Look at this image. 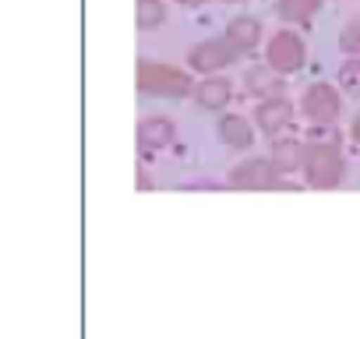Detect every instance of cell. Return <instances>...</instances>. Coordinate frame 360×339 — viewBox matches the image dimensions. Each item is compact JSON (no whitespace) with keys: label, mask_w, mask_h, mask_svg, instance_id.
I'll return each instance as SVG.
<instances>
[{"label":"cell","mask_w":360,"mask_h":339,"mask_svg":"<svg viewBox=\"0 0 360 339\" xmlns=\"http://www.w3.org/2000/svg\"><path fill=\"white\" fill-rule=\"evenodd\" d=\"M244 85H248V92L251 96H258V99H276V96H283V89H286V75H279L276 68H248V75H244Z\"/></svg>","instance_id":"cell-9"},{"label":"cell","mask_w":360,"mask_h":339,"mask_svg":"<svg viewBox=\"0 0 360 339\" xmlns=\"http://www.w3.org/2000/svg\"><path fill=\"white\" fill-rule=\"evenodd\" d=\"M230 99H233V85H230V78L209 75L205 82H198V85H195V103H198L202 110L219 113V110H226V103H230Z\"/></svg>","instance_id":"cell-8"},{"label":"cell","mask_w":360,"mask_h":339,"mask_svg":"<svg viewBox=\"0 0 360 339\" xmlns=\"http://www.w3.org/2000/svg\"><path fill=\"white\" fill-rule=\"evenodd\" d=\"M176 4H198V0H176Z\"/></svg>","instance_id":"cell-18"},{"label":"cell","mask_w":360,"mask_h":339,"mask_svg":"<svg viewBox=\"0 0 360 339\" xmlns=\"http://www.w3.org/2000/svg\"><path fill=\"white\" fill-rule=\"evenodd\" d=\"M353 138H356V145H360V113H356V120H353Z\"/></svg>","instance_id":"cell-17"},{"label":"cell","mask_w":360,"mask_h":339,"mask_svg":"<svg viewBox=\"0 0 360 339\" xmlns=\"http://www.w3.org/2000/svg\"><path fill=\"white\" fill-rule=\"evenodd\" d=\"M134 22L141 32H152L166 22V4L162 0H138V8H134Z\"/></svg>","instance_id":"cell-14"},{"label":"cell","mask_w":360,"mask_h":339,"mask_svg":"<svg viewBox=\"0 0 360 339\" xmlns=\"http://www.w3.org/2000/svg\"><path fill=\"white\" fill-rule=\"evenodd\" d=\"M321 11V0H276V15L290 25H304Z\"/></svg>","instance_id":"cell-13"},{"label":"cell","mask_w":360,"mask_h":339,"mask_svg":"<svg viewBox=\"0 0 360 339\" xmlns=\"http://www.w3.org/2000/svg\"><path fill=\"white\" fill-rule=\"evenodd\" d=\"M258 39H262V25L255 18H237V22H230V29L223 36H212V39L191 46L188 50V64L195 71L216 75V71L237 64L244 53H251L258 46Z\"/></svg>","instance_id":"cell-1"},{"label":"cell","mask_w":360,"mask_h":339,"mask_svg":"<svg viewBox=\"0 0 360 339\" xmlns=\"http://www.w3.org/2000/svg\"><path fill=\"white\" fill-rule=\"evenodd\" d=\"M226 4H240V0H226Z\"/></svg>","instance_id":"cell-19"},{"label":"cell","mask_w":360,"mask_h":339,"mask_svg":"<svg viewBox=\"0 0 360 339\" xmlns=\"http://www.w3.org/2000/svg\"><path fill=\"white\" fill-rule=\"evenodd\" d=\"M293 120V103L286 96H276V99H262L258 110H255V124L258 131H265L269 138H279Z\"/></svg>","instance_id":"cell-7"},{"label":"cell","mask_w":360,"mask_h":339,"mask_svg":"<svg viewBox=\"0 0 360 339\" xmlns=\"http://www.w3.org/2000/svg\"><path fill=\"white\" fill-rule=\"evenodd\" d=\"M216 131H219V138H223L230 148H248V145L255 141V127H251V120L240 117V113H226V117H219Z\"/></svg>","instance_id":"cell-12"},{"label":"cell","mask_w":360,"mask_h":339,"mask_svg":"<svg viewBox=\"0 0 360 339\" xmlns=\"http://www.w3.org/2000/svg\"><path fill=\"white\" fill-rule=\"evenodd\" d=\"M304 57H307L304 39H300L293 29H279V32L269 39V46H265V64L276 68L279 75H297V71L304 68Z\"/></svg>","instance_id":"cell-5"},{"label":"cell","mask_w":360,"mask_h":339,"mask_svg":"<svg viewBox=\"0 0 360 339\" xmlns=\"http://www.w3.org/2000/svg\"><path fill=\"white\" fill-rule=\"evenodd\" d=\"M134 138H138L141 148H162V145H169V141L176 138V127H173V120H166V117H148V120L138 124Z\"/></svg>","instance_id":"cell-11"},{"label":"cell","mask_w":360,"mask_h":339,"mask_svg":"<svg viewBox=\"0 0 360 339\" xmlns=\"http://www.w3.org/2000/svg\"><path fill=\"white\" fill-rule=\"evenodd\" d=\"M339 46H342L349 57H360V18L346 25V32L339 36Z\"/></svg>","instance_id":"cell-15"},{"label":"cell","mask_w":360,"mask_h":339,"mask_svg":"<svg viewBox=\"0 0 360 339\" xmlns=\"http://www.w3.org/2000/svg\"><path fill=\"white\" fill-rule=\"evenodd\" d=\"M304 148L307 145L300 138H290V134H279L272 141V162H276L279 174H293V170L304 166Z\"/></svg>","instance_id":"cell-10"},{"label":"cell","mask_w":360,"mask_h":339,"mask_svg":"<svg viewBox=\"0 0 360 339\" xmlns=\"http://www.w3.org/2000/svg\"><path fill=\"white\" fill-rule=\"evenodd\" d=\"M230 188H237V191L279 188V170H276L272 159H244L233 174H230Z\"/></svg>","instance_id":"cell-6"},{"label":"cell","mask_w":360,"mask_h":339,"mask_svg":"<svg viewBox=\"0 0 360 339\" xmlns=\"http://www.w3.org/2000/svg\"><path fill=\"white\" fill-rule=\"evenodd\" d=\"M300 113H304L311 124L328 127V124H335L339 113H342V96H339L328 82H314V85H307L304 96H300Z\"/></svg>","instance_id":"cell-4"},{"label":"cell","mask_w":360,"mask_h":339,"mask_svg":"<svg viewBox=\"0 0 360 339\" xmlns=\"http://www.w3.org/2000/svg\"><path fill=\"white\" fill-rule=\"evenodd\" d=\"M134 82H138V89H141L145 96H159V99H184V96H191V92H195L191 78H188L184 71H180V68L152 64V60L138 64Z\"/></svg>","instance_id":"cell-3"},{"label":"cell","mask_w":360,"mask_h":339,"mask_svg":"<svg viewBox=\"0 0 360 339\" xmlns=\"http://www.w3.org/2000/svg\"><path fill=\"white\" fill-rule=\"evenodd\" d=\"M339 82L349 89V92H360V57H349L339 71Z\"/></svg>","instance_id":"cell-16"},{"label":"cell","mask_w":360,"mask_h":339,"mask_svg":"<svg viewBox=\"0 0 360 339\" xmlns=\"http://www.w3.org/2000/svg\"><path fill=\"white\" fill-rule=\"evenodd\" d=\"M304 177L311 188H335L342 177H346V159H342V148H339V138H321V141H311L304 148Z\"/></svg>","instance_id":"cell-2"}]
</instances>
